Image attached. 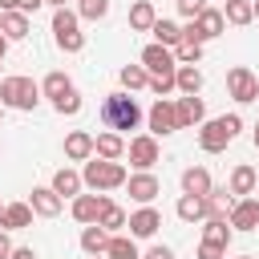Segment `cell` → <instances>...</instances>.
Instances as JSON below:
<instances>
[{"mask_svg":"<svg viewBox=\"0 0 259 259\" xmlns=\"http://www.w3.org/2000/svg\"><path fill=\"white\" fill-rule=\"evenodd\" d=\"M53 109H57V113H65V117L81 113V97H77V89H69L65 97H57V101H53Z\"/></svg>","mask_w":259,"mask_h":259,"instance_id":"74e56055","label":"cell"},{"mask_svg":"<svg viewBox=\"0 0 259 259\" xmlns=\"http://www.w3.org/2000/svg\"><path fill=\"white\" fill-rule=\"evenodd\" d=\"M0 32L8 36V45L12 40H24L28 36V16L24 12H0Z\"/></svg>","mask_w":259,"mask_h":259,"instance_id":"4316f807","label":"cell"},{"mask_svg":"<svg viewBox=\"0 0 259 259\" xmlns=\"http://www.w3.org/2000/svg\"><path fill=\"white\" fill-rule=\"evenodd\" d=\"M97 117H101V125H105V130L125 134V130H138V121H142V105H138L130 93H109V97L101 101Z\"/></svg>","mask_w":259,"mask_h":259,"instance_id":"6da1fadb","label":"cell"},{"mask_svg":"<svg viewBox=\"0 0 259 259\" xmlns=\"http://www.w3.org/2000/svg\"><path fill=\"white\" fill-rule=\"evenodd\" d=\"M40 4H45V0H16V12H24V16H28V12H36Z\"/></svg>","mask_w":259,"mask_h":259,"instance_id":"b9f144b4","label":"cell"},{"mask_svg":"<svg viewBox=\"0 0 259 259\" xmlns=\"http://www.w3.org/2000/svg\"><path fill=\"white\" fill-rule=\"evenodd\" d=\"M0 214H4V202H0Z\"/></svg>","mask_w":259,"mask_h":259,"instance_id":"816d5d0a","label":"cell"},{"mask_svg":"<svg viewBox=\"0 0 259 259\" xmlns=\"http://www.w3.org/2000/svg\"><path fill=\"white\" fill-rule=\"evenodd\" d=\"M142 65H146L150 77H166V81H174V69H178L174 49H166V45H158V40L142 49Z\"/></svg>","mask_w":259,"mask_h":259,"instance_id":"52a82bcc","label":"cell"},{"mask_svg":"<svg viewBox=\"0 0 259 259\" xmlns=\"http://www.w3.org/2000/svg\"><path fill=\"white\" fill-rule=\"evenodd\" d=\"M239 259H251V255H239Z\"/></svg>","mask_w":259,"mask_h":259,"instance_id":"f5cc1de1","label":"cell"},{"mask_svg":"<svg viewBox=\"0 0 259 259\" xmlns=\"http://www.w3.org/2000/svg\"><path fill=\"white\" fill-rule=\"evenodd\" d=\"M178 219H182V223L206 219V194H182V198H178Z\"/></svg>","mask_w":259,"mask_h":259,"instance_id":"484cf974","label":"cell"},{"mask_svg":"<svg viewBox=\"0 0 259 259\" xmlns=\"http://www.w3.org/2000/svg\"><path fill=\"white\" fill-rule=\"evenodd\" d=\"M231 206H235V194H231V190H214V186H210V194H206V219H227V214H231Z\"/></svg>","mask_w":259,"mask_h":259,"instance_id":"f546056e","label":"cell"},{"mask_svg":"<svg viewBox=\"0 0 259 259\" xmlns=\"http://www.w3.org/2000/svg\"><path fill=\"white\" fill-rule=\"evenodd\" d=\"M4 53H8V36L0 32V61H4Z\"/></svg>","mask_w":259,"mask_h":259,"instance_id":"bcb514c9","label":"cell"},{"mask_svg":"<svg viewBox=\"0 0 259 259\" xmlns=\"http://www.w3.org/2000/svg\"><path fill=\"white\" fill-rule=\"evenodd\" d=\"M255 190H259V186H255Z\"/></svg>","mask_w":259,"mask_h":259,"instance_id":"11a10c76","label":"cell"},{"mask_svg":"<svg viewBox=\"0 0 259 259\" xmlns=\"http://www.w3.org/2000/svg\"><path fill=\"white\" fill-rule=\"evenodd\" d=\"M251 8H255V20H259V0H251Z\"/></svg>","mask_w":259,"mask_h":259,"instance_id":"681fc988","label":"cell"},{"mask_svg":"<svg viewBox=\"0 0 259 259\" xmlns=\"http://www.w3.org/2000/svg\"><path fill=\"white\" fill-rule=\"evenodd\" d=\"M28 206H32V214H40V219H57V214H61V206H65V198H61L53 186H32Z\"/></svg>","mask_w":259,"mask_h":259,"instance_id":"9a60e30c","label":"cell"},{"mask_svg":"<svg viewBox=\"0 0 259 259\" xmlns=\"http://www.w3.org/2000/svg\"><path fill=\"white\" fill-rule=\"evenodd\" d=\"M81 186H85V182H81V174H77L73 166H61V170L53 174V190H57L61 198H77Z\"/></svg>","mask_w":259,"mask_h":259,"instance_id":"7402d4cb","label":"cell"},{"mask_svg":"<svg viewBox=\"0 0 259 259\" xmlns=\"http://www.w3.org/2000/svg\"><path fill=\"white\" fill-rule=\"evenodd\" d=\"M182 194H210V170L206 166H186L182 170Z\"/></svg>","mask_w":259,"mask_h":259,"instance_id":"44dd1931","label":"cell"},{"mask_svg":"<svg viewBox=\"0 0 259 259\" xmlns=\"http://www.w3.org/2000/svg\"><path fill=\"white\" fill-rule=\"evenodd\" d=\"M223 20H227V24H235V28L251 24V20H255V8H251V0H227V4H223Z\"/></svg>","mask_w":259,"mask_h":259,"instance_id":"83f0119b","label":"cell"},{"mask_svg":"<svg viewBox=\"0 0 259 259\" xmlns=\"http://www.w3.org/2000/svg\"><path fill=\"white\" fill-rule=\"evenodd\" d=\"M93 154H97V158H109V162H121V158H125V138L113 134V130H101V134L93 138Z\"/></svg>","mask_w":259,"mask_h":259,"instance_id":"e0dca14e","label":"cell"},{"mask_svg":"<svg viewBox=\"0 0 259 259\" xmlns=\"http://www.w3.org/2000/svg\"><path fill=\"white\" fill-rule=\"evenodd\" d=\"M105 202H109V198H105L101 190H97V194H77V198H73V219H77V223H97L101 210H105Z\"/></svg>","mask_w":259,"mask_h":259,"instance_id":"2e32d148","label":"cell"},{"mask_svg":"<svg viewBox=\"0 0 259 259\" xmlns=\"http://www.w3.org/2000/svg\"><path fill=\"white\" fill-rule=\"evenodd\" d=\"M223 28H227L223 12H219V8H202V12H198L186 28H182V36H186V40H202V45H206V40L223 36Z\"/></svg>","mask_w":259,"mask_h":259,"instance_id":"8992f818","label":"cell"},{"mask_svg":"<svg viewBox=\"0 0 259 259\" xmlns=\"http://www.w3.org/2000/svg\"><path fill=\"white\" fill-rule=\"evenodd\" d=\"M174 4H178V12H182L186 20H194V16L206 8V0H174Z\"/></svg>","mask_w":259,"mask_h":259,"instance_id":"ab89813d","label":"cell"},{"mask_svg":"<svg viewBox=\"0 0 259 259\" xmlns=\"http://www.w3.org/2000/svg\"><path fill=\"white\" fill-rule=\"evenodd\" d=\"M0 12H16V0H0Z\"/></svg>","mask_w":259,"mask_h":259,"instance_id":"f6af8a7d","label":"cell"},{"mask_svg":"<svg viewBox=\"0 0 259 259\" xmlns=\"http://www.w3.org/2000/svg\"><path fill=\"white\" fill-rule=\"evenodd\" d=\"M45 4H53V8H65V0H45Z\"/></svg>","mask_w":259,"mask_h":259,"instance_id":"c3c4849f","label":"cell"},{"mask_svg":"<svg viewBox=\"0 0 259 259\" xmlns=\"http://www.w3.org/2000/svg\"><path fill=\"white\" fill-rule=\"evenodd\" d=\"M0 113H4V105H0Z\"/></svg>","mask_w":259,"mask_h":259,"instance_id":"db71d44e","label":"cell"},{"mask_svg":"<svg viewBox=\"0 0 259 259\" xmlns=\"http://www.w3.org/2000/svg\"><path fill=\"white\" fill-rule=\"evenodd\" d=\"M227 223H231V231H255L259 227V198H251V194L247 198H235Z\"/></svg>","mask_w":259,"mask_h":259,"instance_id":"5bb4252c","label":"cell"},{"mask_svg":"<svg viewBox=\"0 0 259 259\" xmlns=\"http://www.w3.org/2000/svg\"><path fill=\"white\" fill-rule=\"evenodd\" d=\"M227 93H231L239 105H247V101L259 97V77H255L247 65H235V69H227Z\"/></svg>","mask_w":259,"mask_h":259,"instance_id":"ba28073f","label":"cell"},{"mask_svg":"<svg viewBox=\"0 0 259 259\" xmlns=\"http://www.w3.org/2000/svg\"><path fill=\"white\" fill-rule=\"evenodd\" d=\"M142 259H174V251H170L166 243H154V247H150V251H146Z\"/></svg>","mask_w":259,"mask_h":259,"instance_id":"60d3db41","label":"cell"},{"mask_svg":"<svg viewBox=\"0 0 259 259\" xmlns=\"http://www.w3.org/2000/svg\"><path fill=\"white\" fill-rule=\"evenodd\" d=\"M8 259H36V251H32V247H12Z\"/></svg>","mask_w":259,"mask_h":259,"instance_id":"7bdbcfd3","label":"cell"},{"mask_svg":"<svg viewBox=\"0 0 259 259\" xmlns=\"http://www.w3.org/2000/svg\"><path fill=\"white\" fill-rule=\"evenodd\" d=\"M69 89H73V81H69V77L61 73V69H53V73H49V77L40 81V93H45V97H53V101H57V97H65Z\"/></svg>","mask_w":259,"mask_h":259,"instance_id":"836d02e7","label":"cell"},{"mask_svg":"<svg viewBox=\"0 0 259 259\" xmlns=\"http://www.w3.org/2000/svg\"><path fill=\"white\" fill-rule=\"evenodd\" d=\"M105 259H142V251H138V239H134V235H109Z\"/></svg>","mask_w":259,"mask_h":259,"instance_id":"cb8c5ba5","label":"cell"},{"mask_svg":"<svg viewBox=\"0 0 259 259\" xmlns=\"http://www.w3.org/2000/svg\"><path fill=\"white\" fill-rule=\"evenodd\" d=\"M65 158L69 162H89L93 158V134L89 130H73L65 138Z\"/></svg>","mask_w":259,"mask_h":259,"instance_id":"ac0fdd59","label":"cell"},{"mask_svg":"<svg viewBox=\"0 0 259 259\" xmlns=\"http://www.w3.org/2000/svg\"><path fill=\"white\" fill-rule=\"evenodd\" d=\"M125 158H130L138 170H154V162H158V138H154V134L130 138V142H125Z\"/></svg>","mask_w":259,"mask_h":259,"instance_id":"30bf717a","label":"cell"},{"mask_svg":"<svg viewBox=\"0 0 259 259\" xmlns=\"http://www.w3.org/2000/svg\"><path fill=\"white\" fill-rule=\"evenodd\" d=\"M77 16L81 20H105L109 16V0H81L77 4Z\"/></svg>","mask_w":259,"mask_h":259,"instance_id":"8d00e7d4","label":"cell"},{"mask_svg":"<svg viewBox=\"0 0 259 259\" xmlns=\"http://www.w3.org/2000/svg\"><path fill=\"white\" fill-rule=\"evenodd\" d=\"M53 40H57L61 53H81V49H85L81 16L69 12V8H57V12H53Z\"/></svg>","mask_w":259,"mask_h":259,"instance_id":"5b68a950","label":"cell"},{"mask_svg":"<svg viewBox=\"0 0 259 259\" xmlns=\"http://www.w3.org/2000/svg\"><path fill=\"white\" fill-rule=\"evenodd\" d=\"M36 101H40V85L32 81V77H4L0 81V105L4 109H20V113H32L36 109Z\"/></svg>","mask_w":259,"mask_h":259,"instance_id":"277c9868","label":"cell"},{"mask_svg":"<svg viewBox=\"0 0 259 259\" xmlns=\"http://www.w3.org/2000/svg\"><path fill=\"white\" fill-rule=\"evenodd\" d=\"M174 113H178V130H194V125L206 121V105H202L198 93H182L174 101Z\"/></svg>","mask_w":259,"mask_h":259,"instance_id":"8fae6325","label":"cell"},{"mask_svg":"<svg viewBox=\"0 0 259 259\" xmlns=\"http://www.w3.org/2000/svg\"><path fill=\"white\" fill-rule=\"evenodd\" d=\"M239 130H243V117H239V113L210 117V121L198 125V146H202L206 154H219V150H227V146L239 138Z\"/></svg>","mask_w":259,"mask_h":259,"instance_id":"7a4b0ae2","label":"cell"},{"mask_svg":"<svg viewBox=\"0 0 259 259\" xmlns=\"http://www.w3.org/2000/svg\"><path fill=\"white\" fill-rule=\"evenodd\" d=\"M0 227H4V231H24V227H32V206H28V202H4Z\"/></svg>","mask_w":259,"mask_h":259,"instance_id":"ffe728a7","label":"cell"},{"mask_svg":"<svg viewBox=\"0 0 259 259\" xmlns=\"http://www.w3.org/2000/svg\"><path fill=\"white\" fill-rule=\"evenodd\" d=\"M12 255V239H8V231H0V259H8Z\"/></svg>","mask_w":259,"mask_h":259,"instance_id":"ee69618b","label":"cell"},{"mask_svg":"<svg viewBox=\"0 0 259 259\" xmlns=\"http://www.w3.org/2000/svg\"><path fill=\"white\" fill-rule=\"evenodd\" d=\"M202 239H206V243H219V247H231L235 231H231V223H227V219H206V231H202Z\"/></svg>","mask_w":259,"mask_h":259,"instance_id":"1f68e13d","label":"cell"},{"mask_svg":"<svg viewBox=\"0 0 259 259\" xmlns=\"http://www.w3.org/2000/svg\"><path fill=\"white\" fill-rule=\"evenodd\" d=\"M146 121H150V134H154V138H166V134H174V130H178V113H174V101H170V97H158V101L150 105Z\"/></svg>","mask_w":259,"mask_h":259,"instance_id":"9c48e42d","label":"cell"},{"mask_svg":"<svg viewBox=\"0 0 259 259\" xmlns=\"http://www.w3.org/2000/svg\"><path fill=\"white\" fill-rule=\"evenodd\" d=\"M154 20H158L154 4H150V0H134V8H130V28H134V32H150Z\"/></svg>","mask_w":259,"mask_h":259,"instance_id":"d4e9b609","label":"cell"},{"mask_svg":"<svg viewBox=\"0 0 259 259\" xmlns=\"http://www.w3.org/2000/svg\"><path fill=\"white\" fill-rule=\"evenodd\" d=\"M105 247H109V231L97 227V223H85V231H81V251H85V255H105Z\"/></svg>","mask_w":259,"mask_h":259,"instance_id":"603a6c76","label":"cell"},{"mask_svg":"<svg viewBox=\"0 0 259 259\" xmlns=\"http://www.w3.org/2000/svg\"><path fill=\"white\" fill-rule=\"evenodd\" d=\"M150 32H154V40H158V45H166V49H174V45L182 40V24H174V20H162V16L154 20V28H150Z\"/></svg>","mask_w":259,"mask_h":259,"instance_id":"4dcf8cb0","label":"cell"},{"mask_svg":"<svg viewBox=\"0 0 259 259\" xmlns=\"http://www.w3.org/2000/svg\"><path fill=\"white\" fill-rule=\"evenodd\" d=\"M121 85H125V93H134V89H146L150 85V73H146V65H121Z\"/></svg>","mask_w":259,"mask_h":259,"instance_id":"d6a6232c","label":"cell"},{"mask_svg":"<svg viewBox=\"0 0 259 259\" xmlns=\"http://www.w3.org/2000/svg\"><path fill=\"white\" fill-rule=\"evenodd\" d=\"M125 190H130V198L134 202H154L158 194H162V182H158V174H150V170H138V174H130L125 178Z\"/></svg>","mask_w":259,"mask_h":259,"instance_id":"7c38bea8","label":"cell"},{"mask_svg":"<svg viewBox=\"0 0 259 259\" xmlns=\"http://www.w3.org/2000/svg\"><path fill=\"white\" fill-rule=\"evenodd\" d=\"M125 227H130V235H134V239H154V235H158V227H162V214L146 202V206H138V210L125 219Z\"/></svg>","mask_w":259,"mask_h":259,"instance_id":"4fadbf2b","label":"cell"},{"mask_svg":"<svg viewBox=\"0 0 259 259\" xmlns=\"http://www.w3.org/2000/svg\"><path fill=\"white\" fill-rule=\"evenodd\" d=\"M125 219H130V214H125V210H121L117 202H105V210H101L97 227H105L109 235H117V227H125Z\"/></svg>","mask_w":259,"mask_h":259,"instance_id":"d590c367","label":"cell"},{"mask_svg":"<svg viewBox=\"0 0 259 259\" xmlns=\"http://www.w3.org/2000/svg\"><path fill=\"white\" fill-rule=\"evenodd\" d=\"M174 89H178V93H198V89H202L198 65H178V69H174Z\"/></svg>","mask_w":259,"mask_h":259,"instance_id":"f1b7e54d","label":"cell"},{"mask_svg":"<svg viewBox=\"0 0 259 259\" xmlns=\"http://www.w3.org/2000/svg\"><path fill=\"white\" fill-rule=\"evenodd\" d=\"M174 61H178V65H198V61H202V40H186V36H182V40L174 45Z\"/></svg>","mask_w":259,"mask_h":259,"instance_id":"e575fe53","label":"cell"},{"mask_svg":"<svg viewBox=\"0 0 259 259\" xmlns=\"http://www.w3.org/2000/svg\"><path fill=\"white\" fill-rule=\"evenodd\" d=\"M198 259H227V247H219V243H198Z\"/></svg>","mask_w":259,"mask_h":259,"instance_id":"f35d334b","label":"cell"},{"mask_svg":"<svg viewBox=\"0 0 259 259\" xmlns=\"http://www.w3.org/2000/svg\"><path fill=\"white\" fill-rule=\"evenodd\" d=\"M255 186H259V174H255V166H247V162H239L235 170H231V194L235 198H247V194H255Z\"/></svg>","mask_w":259,"mask_h":259,"instance_id":"d6986e66","label":"cell"},{"mask_svg":"<svg viewBox=\"0 0 259 259\" xmlns=\"http://www.w3.org/2000/svg\"><path fill=\"white\" fill-rule=\"evenodd\" d=\"M125 178H130V170L121 166V162H109V158H89L85 162V170H81V182L89 186V190H117V186H125Z\"/></svg>","mask_w":259,"mask_h":259,"instance_id":"3957f363","label":"cell"},{"mask_svg":"<svg viewBox=\"0 0 259 259\" xmlns=\"http://www.w3.org/2000/svg\"><path fill=\"white\" fill-rule=\"evenodd\" d=\"M89 259H105V255H89Z\"/></svg>","mask_w":259,"mask_h":259,"instance_id":"f907efd6","label":"cell"},{"mask_svg":"<svg viewBox=\"0 0 259 259\" xmlns=\"http://www.w3.org/2000/svg\"><path fill=\"white\" fill-rule=\"evenodd\" d=\"M251 142H255V150H259V121H255V134H251Z\"/></svg>","mask_w":259,"mask_h":259,"instance_id":"7dc6e473","label":"cell"}]
</instances>
